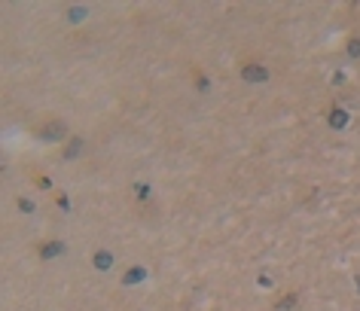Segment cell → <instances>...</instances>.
Segmentation results:
<instances>
[{
  "instance_id": "6da1fadb",
  "label": "cell",
  "mask_w": 360,
  "mask_h": 311,
  "mask_svg": "<svg viewBox=\"0 0 360 311\" xmlns=\"http://www.w3.org/2000/svg\"><path fill=\"white\" fill-rule=\"evenodd\" d=\"M241 76H244L247 82H263V79H269V70L260 67V64H244V67H241Z\"/></svg>"
},
{
  "instance_id": "7a4b0ae2",
  "label": "cell",
  "mask_w": 360,
  "mask_h": 311,
  "mask_svg": "<svg viewBox=\"0 0 360 311\" xmlns=\"http://www.w3.org/2000/svg\"><path fill=\"white\" fill-rule=\"evenodd\" d=\"M64 134H67L64 122H49V125L40 128V137H43V140H58V137H64Z\"/></svg>"
},
{
  "instance_id": "3957f363",
  "label": "cell",
  "mask_w": 360,
  "mask_h": 311,
  "mask_svg": "<svg viewBox=\"0 0 360 311\" xmlns=\"http://www.w3.org/2000/svg\"><path fill=\"white\" fill-rule=\"evenodd\" d=\"M58 253H64V241H49V244L40 247V257H43V260H52V257H58Z\"/></svg>"
},
{
  "instance_id": "277c9868",
  "label": "cell",
  "mask_w": 360,
  "mask_h": 311,
  "mask_svg": "<svg viewBox=\"0 0 360 311\" xmlns=\"http://www.w3.org/2000/svg\"><path fill=\"white\" fill-rule=\"evenodd\" d=\"M330 125H333V128H345V125H348V113H345V110H333V113H330Z\"/></svg>"
},
{
  "instance_id": "5b68a950",
  "label": "cell",
  "mask_w": 360,
  "mask_h": 311,
  "mask_svg": "<svg viewBox=\"0 0 360 311\" xmlns=\"http://www.w3.org/2000/svg\"><path fill=\"white\" fill-rule=\"evenodd\" d=\"M144 278H147V272H144V269L137 266V269H131V272H125V278H122V284L128 287V284H137V281H144Z\"/></svg>"
},
{
  "instance_id": "8992f818",
  "label": "cell",
  "mask_w": 360,
  "mask_h": 311,
  "mask_svg": "<svg viewBox=\"0 0 360 311\" xmlns=\"http://www.w3.org/2000/svg\"><path fill=\"white\" fill-rule=\"evenodd\" d=\"M95 266H98V269H101V272H107V269H110V266H113V257H110V253H107V250H101V253H98V257H95Z\"/></svg>"
},
{
  "instance_id": "52a82bcc",
  "label": "cell",
  "mask_w": 360,
  "mask_h": 311,
  "mask_svg": "<svg viewBox=\"0 0 360 311\" xmlns=\"http://www.w3.org/2000/svg\"><path fill=\"white\" fill-rule=\"evenodd\" d=\"M79 150H82V140H79V137H73V140H70V147H64V159L79 156Z\"/></svg>"
},
{
  "instance_id": "ba28073f",
  "label": "cell",
  "mask_w": 360,
  "mask_h": 311,
  "mask_svg": "<svg viewBox=\"0 0 360 311\" xmlns=\"http://www.w3.org/2000/svg\"><path fill=\"white\" fill-rule=\"evenodd\" d=\"M293 305H296V296H287V299H281L275 308H278V311H287V308H293Z\"/></svg>"
},
{
  "instance_id": "9c48e42d",
  "label": "cell",
  "mask_w": 360,
  "mask_h": 311,
  "mask_svg": "<svg viewBox=\"0 0 360 311\" xmlns=\"http://www.w3.org/2000/svg\"><path fill=\"white\" fill-rule=\"evenodd\" d=\"M134 192H137V199H150V186H144V183H137Z\"/></svg>"
},
{
  "instance_id": "30bf717a",
  "label": "cell",
  "mask_w": 360,
  "mask_h": 311,
  "mask_svg": "<svg viewBox=\"0 0 360 311\" xmlns=\"http://www.w3.org/2000/svg\"><path fill=\"white\" fill-rule=\"evenodd\" d=\"M348 55H360V40H351V43H348Z\"/></svg>"
},
{
  "instance_id": "8fae6325",
  "label": "cell",
  "mask_w": 360,
  "mask_h": 311,
  "mask_svg": "<svg viewBox=\"0 0 360 311\" xmlns=\"http://www.w3.org/2000/svg\"><path fill=\"white\" fill-rule=\"evenodd\" d=\"M18 208H21V211H24V214H34V205H31V202H27V199H21V202H18Z\"/></svg>"
},
{
  "instance_id": "7c38bea8",
  "label": "cell",
  "mask_w": 360,
  "mask_h": 311,
  "mask_svg": "<svg viewBox=\"0 0 360 311\" xmlns=\"http://www.w3.org/2000/svg\"><path fill=\"white\" fill-rule=\"evenodd\" d=\"M82 15H86V9H73V12H70V18H73V21H79Z\"/></svg>"
},
{
  "instance_id": "4fadbf2b",
  "label": "cell",
  "mask_w": 360,
  "mask_h": 311,
  "mask_svg": "<svg viewBox=\"0 0 360 311\" xmlns=\"http://www.w3.org/2000/svg\"><path fill=\"white\" fill-rule=\"evenodd\" d=\"M357 287H360V278H357Z\"/></svg>"
}]
</instances>
